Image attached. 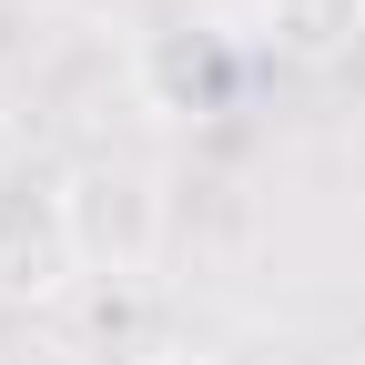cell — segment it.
Instances as JSON below:
<instances>
[{"instance_id":"6da1fadb","label":"cell","mask_w":365,"mask_h":365,"mask_svg":"<svg viewBox=\"0 0 365 365\" xmlns=\"http://www.w3.org/2000/svg\"><path fill=\"white\" fill-rule=\"evenodd\" d=\"M81 274V223L61 182H0V304H61Z\"/></svg>"},{"instance_id":"3957f363","label":"cell","mask_w":365,"mask_h":365,"mask_svg":"<svg viewBox=\"0 0 365 365\" xmlns=\"http://www.w3.org/2000/svg\"><path fill=\"white\" fill-rule=\"evenodd\" d=\"M153 91L163 102H223V41L213 31H163L153 41Z\"/></svg>"},{"instance_id":"7a4b0ae2","label":"cell","mask_w":365,"mask_h":365,"mask_svg":"<svg viewBox=\"0 0 365 365\" xmlns=\"http://www.w3.org/2000/svg\"><path fill=\"white\" fill-rule=\"evenodd\" d=\"M254 41L294 71H335L365 41V0H254Z\"/></svg>"},{"instance_id":"277c9868","label":"cell","mask_w":365,"mask_h":365,"mask_svg":"<svg viewBox=\"0 0 365 365\" xmlns=\"http://www.w3.org/2000/svg\"><path fill=\"white\" fill-rule=\"evenodd\" d=\"M143 365H203V355H143Z\"/></svg>"}]
</instances>
